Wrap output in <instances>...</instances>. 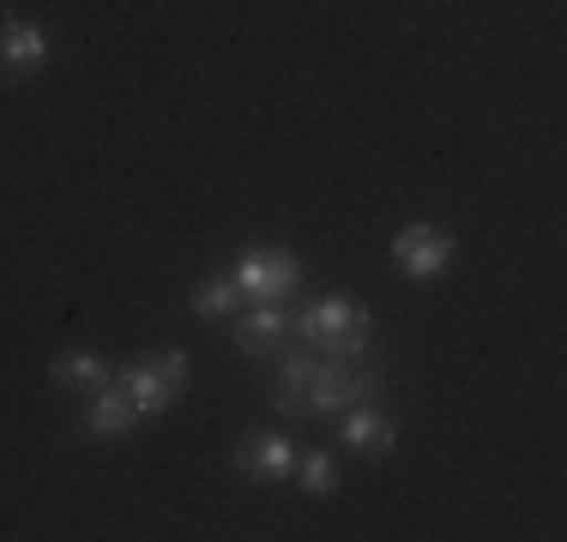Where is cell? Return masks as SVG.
Returning <instances> with one entry per match:
<instances>
[{"label":"cell","instance_id":"cell-1","mask_svg":"<svg viewBox=\"0 0 567 542\" xmlns=\"http://www.w3.org/2000/svg\"><path fill=\"white\" fill-rule=\"evenodd\" d=\"M369 332H374L369 308L344 302V295H320V302H308L302 314L290 320V337L302 350H315V356H344V362H357L362 350H369Z\"/></svg>","mask_w":567,"mask_h":542},{"label":"cell","instance_id":"cell-2","mask_svg":"<svg viewBox=\"0 0 567 542\" xmlns=\"http://www.w3.org/2000/svg\"><path fill=\"white\" fill-rule=\"evenodd\" d=\"M374 392H381V374L362 368V356L357 362L315 356L308 362L302 392H296V416H339V410H350V404H369Z\"/></svg>","mask_w":567,"mask_h":542},{"label":"cell","instance_id":"cell-3","mask_svg":"<svg viewBox=\"0 0 567 542\" xmlns=\"http://www.w3.org/2000/svg\"><path fill=\"white\" fill-rule=\"evenodd\" d=\"M393 260H399L404 278H416V283L441 278V271L453 265V229H441V223H404L399 236H393Z\"/></svg>","mask_w":567,"mask_h":542},{"label":"cell","instance_id":"cell-4","mask_svg":"<svg viewBox=\"0 0 567 542\" xmlns=\"http://www.w3.org/2000/svg\"><path fill=\"white\" fill-rule=\"evenodd\" d=\"M229 278H236L241 302H284V295H290L296 283H302V265H296L290 253L260 248V253H241Z\"/></svg>","mask_w":567,"mask_h":542},{"label":"cell","instance_id":"cell-5","mask_svg":"<svg viewBox=\"0 0 567 542\" xmlns=\"http://www.w3.org/2000/svg\"><path fill=\"white\" fill-rule=\"evenodd\" d=\"M55 61V43L37 19H7L0 24V79H31Z\"/></svg>","mask_w":567,"mask_h":542},{"label":"cell","instance_id":"cell-6","mask_svg":"<svg viewBox=\"0 0 567 542\" xmlns=\"http://www.w3.org/2000/svg\"><path fill=\"white\" fill-rule=\"evenodd\" d=\"M339 440L357 458H386L399 446V423L374 404H350V410H339Z\"/></svg>","mask_w":567,"mask_h":542},{"label":"cell","instance_id":"cell-7","mask_svg":"<svg viewBox=\"0 0 567 542\" xmlns=\"http://www.w3.org/2000/svg\"><path fill=\"white\" fill-rule=\"evenodd\" d=\"M236 470H241L248 482H284V477L296 470L290 434H254V440L236 452Z\"/></svg>","mask_w":567,"mask_h":542},{"label":"cell","instance_id":"cell-8","mask_svg":"<svg viewBox=\"0 0 567 542\" xmlns=\"http://www.w3.org/2000/svg\"><path fill=\"white\" fill-rule=\"evenodd\" d=\"M284 337H290V308L284 302H254V314L236 320V350L241 356H272Z\"/></svg>","mask_w":567,"mask_h":542},{"label":"cell","instance_id":"cell-9","mask_svg":"<svg viewBox=\"0 0 567 542\" xmlns=\"http://www.w3.org/2000/svg\"><path fill=\"white\" fill-rule=\"evenodd\" d=\"M133 423H140V410H133V398L115 386V379L91 392V404H85V434H97V440H121Z\"/></svg>","mask_w":567,"mask_h":542},{"label":"cell","instance_id":"cell-10","mask_svg":"<svg viewBox=\"0 0 567 542\" xmlns=\"http://www.w3.org/2000/svg\"><path fill=\"white\" fill-rule=\"evenodd\" d=\"M115 386L133 398V410H140V416H164L169 404L182 398V392H175L169 379L152 368V362H133V368H121V374H115Z\"/></svg>","mask_w":567,"mask_h":542},{"label":"cell","instance_id":"cell-11","mask_svg":"<svg viewBox=\"0 0 567 542\" xmlns=\"http://www.w3.org/2000/svg\"><path fill=\"white\" fill-rule=\"evenodd\" d=\"M49 379H55V386H66V392H97V386H110V362L103 356H85V350H66V356L55 362V368H49Z\"/></svg>","mask_w":567,"mask_h":542},{"label":"cell","instance_id":"cell-12","mask_svg":"<svg viewBox=\"0 0 567 542\" xmlns=\"http://www.w3.org/2000/svg\"><path fill=\"white\" fill-rule=\"evenodd\" d=\"M187 308H194L199 320H224V314H236V308H241L236 278H199L194 290H187Z\"/></svg>","mask_w":567,"mask_h":542},{"label":"cell","instance_id":"cell-13","mask_svg":"<svg viewBox=\"0 0 567 542\" xmlns=\"http://www.w3.org/2000/svg\"><path fill=\"white\" fill-rule=\"evenodd\" d=\"M339 465H332V452H296V488H302L308 500H332L339 494Z\"/></svg>","mask_w":567,"mask_h":542},{"label":"cell","instance_id":"cell-14","mask_svg":"<svg viewBox=\"0 0 567 542\" xmlns=\"http://www.w3.org/2000/svg\"><path fill=\"white\" fill-rule=\"evenodd\" d=\"M145 362H152V368L164 374V379H169L175 392L187 386V356H182V350H157V356H145Z\"/></svg>","mask_w":567,"mask_h":542}]
</instances>
